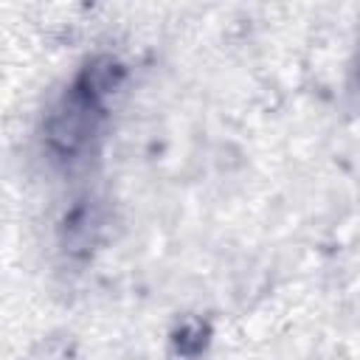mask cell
Wrapping results in <instances>:
<instances>
[{"instance_id":"obj_1","label":"cell","mask_w":360,"mask_h":360,"mask_svg":"<svg viewBox=\"0 0 360 360\" xmlns=\"http://www.w3.org/2000/svg\"><path fill=\"white\" fill-rule=\"evenodd\" d=\"M96 110H98V104L90 101L76 87L70 93H65L48 115V124H45L48 143L65 155L79 152L96 127Z\"/></svg>"},{"instance_id":"obj_2","label":"cell","mask_w":360,"mask_h":360,"mask_svg":"<svg viewBox=\"0 0 360 360\" xmlns=\"http://www.w3.org/2000/svg\"><path fill=\"white\" fill-rule=\"evenodd\" d=\"M124 82V65L115 56H96L93 62H87V68L82 70L76 90L84 93L90 101L101 104L107 96H112Z\"/></svg>"},{"instance_id":"obj_3","label":"cell","mask_w":360,"mask_h":360,"mask_svg":"<svg viewBox=\"0 0 360 360\" xmlns=\"http://www.w3.org/2000/svg\"><path fill=\"white\" fill-rule=\"evenodd\" d=\"M96 231H98V214L93 202L87 205V200H82L65 214L62 236L70 253H87L90 245L96 242Z\"/></svg>"},{"instance_id":"obj_4","label":"cell","mask_w":360,"mask_h":360,"mask_svg":"<svg viewBox=\"0 0 360 360\" xmlns=\"http://www.w3.org/2000/svg\"><path fill=\"white\" fill-rule=\"evenodd\" d=\"M208 343V326L202 321H186L177 332H174V349L186 357H194L205 349Z\"/></svg>"}]
</instances>
